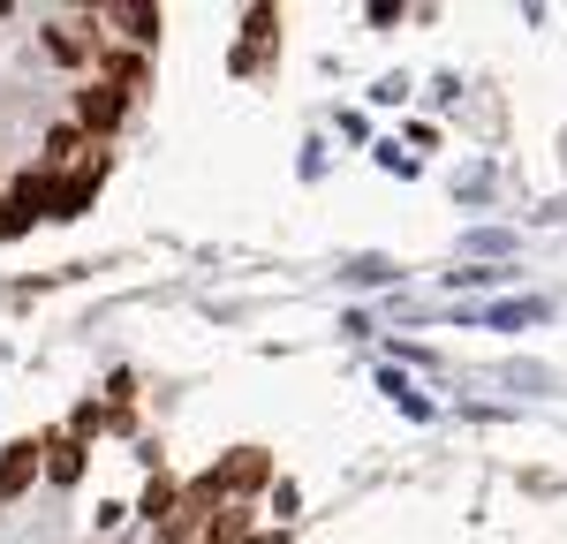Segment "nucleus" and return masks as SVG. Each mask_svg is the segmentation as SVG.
<instances>
[{
  "label": "nucleus",
  "mask_w": 567,
  "mask_h": 544,
  "mask_svg": "<svg viewBox=\"0 0 567 544\" xmlns=\"http://www.w3.org/2000/svg\"><path fill=\"white\" fill-rule=\"evenodd\" d=\"M122 114H130V98L106 84V76H91L84 91H76V129H91V136H106V129H122Z\"/></svg>",
  "instance_id": "f257e3e1"
},
{
  "label": "nucleus",
  "mask_w": 567,
  "mask_h": 544,
  "mask_svg": "<svg viewBox=\"0 0 567 544\" xmlns=\"http://www.w3.org/2000/svg\"><path fill=\"white\" fill-rule=\"evenodd\" d=\"M213 484H219V499H243V492H258V484H272V461H265V447H235V453L213 469Z\"/></svg>",
  "instance_id": "f03ea898"
},
{
  "label": "nucleus",
  "mask_w": 567,
  "mask_h": 544,
  "mask_svg": "<svg viewBox=\"0 0 567 544\" xmlns=\"http://www.w3.org/2000/svg\"><path fill=\"white\" fill-rule=\"evenodd\" d=\"M39 469H45L39 439H8V447H0V506L31 492V484H39Z\"/></svg>",
  "instance_id": "7ed1b4c3"
},
{
  "label": "nucleus",
  "mask_w": 567,
  "mask_h": 544,
  "mask_svg": "<svg viewBox=\"0 0 567 544\" xmlns=\"http://www.w3.org/2000/svg\"><path fill=\"white\" fill-rule=\"evenodd\" d=\"M39 453H45V477H53V484H76L91 447L76 439V431H53V439H39Z\"/></svg>",
  "instance_id": "20e7f679"
},
{
  "label": "nucleus",
  "mask_w": 567,
  "mask_h": 544,
  "mask_svg": "<svg viewBox=\"0 0 567 544\" xmlns=\"http://www.w3.org/2000/svg\"><path fill=\"white\" fill-rule=\"evenodd\" d=\"M197 537H205V544H250V537H258V530H250V506H219Z\"/></svg>",
  "instance_id": "39448f33"
},
{
  "label": "nucleus",
  "mask_w": 567,
  "mask_h": 544,
  "mask_svg": "<svg viewBox=\"0 0 567 544\" xmlns=\"http://www.w3.org/2000/svg\"><path fill=\"white\" fill-rule=\"evenodd\" d=\"M175 506H182V484H175V477H152V492H144V514H152V530H159Z\"/></svg>",
  "instance_id": "423d86ee"
},
{
  "label": "nucleus",
  "mask_w": 567,
  "mask_h": 544,
  "mask_svg": "<svg viewBox=\"0 0 567 544\" xmlns=\"http://www.w3.org/2000/svg\"><path fill=\"white\" fill-rule=\"evenodd\" d=\"M76 151H84V129H53V136H45V175H53V167H69Z\"/></svg>",
  "instance_id": "0eeeda50"
},
{
  "label": "nucleus",
  "mask_w": 567,
  "mask_h": 544,
  "mask_svg": "<svg viewBox=\"0 0 567 544\" xmlns=\"http://www.w3.org/2000/svg\"><path fill=\"white\" fill-rule=\"evenodd\" d=\"M114 23H122V31H130V39H159V8H114Z\"/></svg>",
  "instance_id": "6e6552de"
},
{
  "label": "nucleus",
  "mask_w": 567,
  "mask_h": 544,
  "mask_svg": "<svg viewBox=\"0 0 567 544\" xmlns=\"http://www.w3.org/2000/svg\"><path fill=\"white\" fill-rule=\"evenodd\" d=\"M23 227H31V212H23V205L8 197V205H0V242H8V234H23Z\"/></svg>",
  "instance_id": "1a4fd4ad"
},
{
  "label": "nucleus",
  "mask_w": 567,
  "mask_h": 544,
  "mask_svg": "<svg viewBox=\"0 0 567 544\" xmlns=\"http://www.w3.org/2000/svg\"><path fill=\"white\" fill-rule=\"evenodd\" d=\"M250 544H288V537H272V530H258V537H250Z\"/></svg>",
  "instance_id": "9d476101"
}]
</instances>
